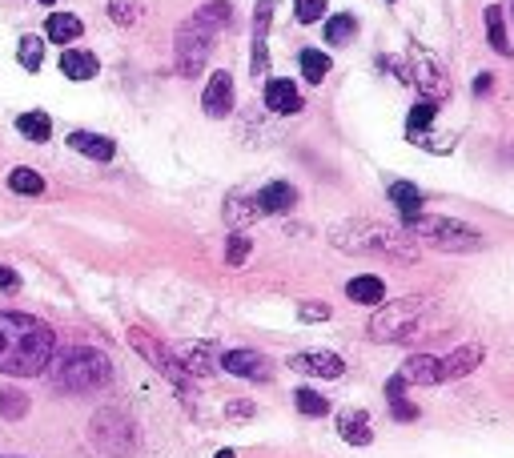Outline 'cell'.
Returning <instances> with one entry per match:
<instances>
[{"label": "cell", "instance_id": "cell-1", "mask_svg": "<svg viewBox=\"0 0 514 458\" xmlns=\"http://www.w3.org/2000/svg\"><path fill=\"white\" fill-rule=\"evenodd\" d=\"M57 354V338L49 322L33 314L0 310V374L9 378H37L49 370Z\"/></svg>", "mask_w": 514, "mask_h": 458}, {"label": "cell", "instance_id": "cell-2", "mask_svg": "<svg viewBox=\"0 0 514 458\" xmlns=\"http://www.w3.org/2000/svg\"><path fill=\"white\" fill-rule=\"evenodd\" d=\"M49 378L61 394H97L113 382V362L93 346H69L53 354Z\"/></svg>", "mask_w": 514, "mask_h": 458}, {"label": "cell", "instance_id": "cell-3", "mask_svg": "<svg viewBox=\"0 0 514 458\" xmlns=\"http://www.w3.org/2000/svg\"><path fill=\"white\" fill-rule=\"evenodd\" d=\"M330 242L350 254H382V258H410L414 238L402 225H382V221H346L330 229Z\"/></svg>", "mask_w": 514, "mask_h": 458}, {"label": "cell", "instance_id": "cell-4", "mask_svg": "<svg viewBox=\"0 0 514 458\" xmlns=\"http://www.w3.org/2000/svg\"><path fill=\"white\" fill-rule=\"evenodd\" d=\"M398 225L410 229L414 242H426V246H434L442 254H466V250L482 246V238L474 234V229L466 221H454V217H422V213H414V217H402Z\"/></svg>", "mask_w": 514, "mask_h": 458}, {"label": "cell", "instance_id": "cell-5", "mask_svg": "<svg viewBox=\"0 0 514 458\" xmlns=\"http://www.w3.org/2000/svg\"><path fill=\"white\" fill-rule=\"evenodd\" d=\"M430 314L426 298H398L386 302L374 318H370V338L374 342H414L422 334V322Z\"/></svg>", "mask_w": 514, "mask_h": 458}, {"label": "cell", "instance_id": "cell-6", "mask_svg": "<svg viewBox=\"0 0 514 458\" xmlns=\"http://www.w3.org/2000/svg\"><path fill=\"white\" fill-rule=\"evenodd\" d=\"M89 434H93V446L101 454H133V446H137V422L121 406L97 410Z\"/></svg>", "mask_w": 514, "mask_h": 458}, {"label": "cell", "instance_id": "cell-7", "mask_svg": "<svg viewBox=\"0 0 514 458\" xmlns=\"http://www.w3.org/2000/svg\"><path fill=\"white\" fill-rule=\"evenodd\" d=\"M209 45H213V37L189 17L177 29V73L181 77H201L205 73V61H209Z\"/></svg>", "mask_w": 514, "mask_h": 458}, {"label": "cell", "instance_id": "cell-8", "mask_svg": "<svg viewBox=\"0 0 514 458\" xmlns=\"http://www.w3.org/2000/svg\"><path fill=\"white\" fill-rule=\"evenodd\" d=\"M129 346H133L145 362H153V366H157V370H161L177 390H185V386H189V374H185V366L177 362V350L161 346V342H157L153 334H145L141 326H133V330H129Z\"/></svg>", "mask_w": 514, "mask_h": 458}, {"label": "cell", "instance_id": "cell-9", "mask_svg": "<svg viewBox=\"0 0 514 458\" xmlns=\"http://www.w3.org/2000/svg\"><path fill=\"white\" fill-rule=\"evenodd\" d=\"M221 370H229L233 378H245V382H270L274 362L262 350H225L221 354Z\"/></svg>", "mask_w": 514, "mask_h": 458}, {"label": "cell", "instance_id": "cell-10", "mask_svg": "<svg viewBox=\"0 0 514 458\" xmlns=\"http://www.w3.org/2000/svg\"><path fill=\"white\" fill-rule=\"evenodd\" d=\"M410 81H414V85H418V93H426V101H434V105H442V101H446V93H450V77H446V69L438 65V57H426V53H418Z\"/></svg>", "mask_w": 514, "mask_h": 458}, {"label": "cell", "instance_id": "cell-11", "mask_svg": "<svg viewBox=\"0 0 514 458\" xmlns=\"http://www.w3.org/2000/svg\"><path fill=\"white\" fill-rule=\"evenodd\" d=\"M290 370L298 374H310V378H342L346 374V362L330 350H306V354H294L290 358Z\"/></svg>", "mask_w": 514, "mask_h": 458}, {"label": "cell", "instance_id": "cell-12", "mask_svg": "<svg viewBox=\"0 0 514 458\" xmlns=\"http://www.w3.org/2000/svg\"><path fill=\"white\" fill-rule=\"evenodd\" d=\"M201 109L209 113V117H229L233 113V77L229 73H213L209 77V85H205V93H201Z\"/></svg>", "mask_w": 514, "mask_h": 458}, {"label": "cell", "instance_id": "cell-13", "mask_svg": "<svg viewBox=\"0 0 514 458\" xmlns=\"http://www.w3.org/2000/svg\"><path fill=\"white\" fill-rule=\"evenodd\" d=\"M302 105H306V97L298 93V85H294L290 77H274V81L266 85V109H270V113L294 117V113H302Z\"/></svg>", "mask_w": 514, "mask_h": 458}, {"label": "cell", "instance_id": "cell-14", "mask_svg": "<svg viewBox=\"0 0 514 458\" xmlns=\"http://www.w3.org/2000/svg\"><path fill=\"white\" fill-rule=\"evenodd\" d=\"M398 378H402L406 386H434V382H446V378H442V358H434V354H410V358L402 362Z\"/></svg>", "mask_w": 514, "mask_h": 458}, {"label": "cell", "instance_id": "cell-15", "mask_svg": "<svg viewBox=\"0 0 514 458\" xmlns=\"http://www.w3.org/2000/svg\"><path fill=\"white\" fill-rule=\"evenodd\" d=\"M177 362L185 366V374H189V378H209V374L217 370L213 346H205V342H189V346H181V350H177Z\"/></svg>", "mask_w": 514, "mask_h": 458}, {"label": "cell", "instance_id": "cell-16", "mask_svg": "<svg viewBox=\"0 0 514 458\" xmlns=\"http://www.w3.org/2000/svg\"><path fill=\"white\" fill-rule=\"evenodd\" d=\"M298 205V189L290 181H270L262 193H257V209L262 213H290Z\"/></svg>", "mask_w": 514, "mask_h": 458}, {"label": "cell", "instance_id": "cell-17", "mask_svg": "<svg viewBox=\"0 0 514 458\" xmlns=\"http://www.w3.org/2000/svg\"><path fill=\"white\" fill-rule=\"evenodd\" d=\"M69 149H77V153H81V157H89V161H113V157H117V145H113L109 137H101V133H85V129L69 133Z\"/></svg>", "mask_w": 514, "mask_h": 458}, {"label": "cell", "instance_id": "cell-18", "mask_svg": "<svg viewBox=\"0 0 514 458\" xmlns=\"http://www.w3.org/2000/svg\"><path fill=\"white\" fill-rule=\"evenodd\" d=\"M338 434H342L350 446H370V442H374L370 414H366V410H342V414H338Z\"/></svg>", "mask_w": 514, "mask_h": 458}, {"label": "cell", "instance_id": "cell-19", "mask_svg": "<svg viewBox=\"0 0 514 458\" xmlns=\"http://www.w3.org/2000/svg\"><path fill=\"white\" fill-rule=\"evenodd\" d=\"M61 73H65L69 81H93V77L101 73V61H97V53H89V49H65Z\"/></svg>", "mask_w": 514, "mask_h": 458}, {"label": "cell", "instance_id": "cell-20", "mask_svg": "<svg viewBox=\"0 0 514 458\" xmlns=\"http://www.w3.org/2000/svg\"><path fill=\"white\" fill-rule=\"evenodd\" d=\"M257 213H262V209H257V197H245V193H229V197H225V209H221V217H225L229 229L253 225Z\"/></svg>", "mask_w": 514, "mask_h": 458}, {"label": "cell", "instance_id": "cell-21", "mask_svg": "<svg viewBox=\"0 0 514 458\" xmlns=\"http://www.w3.org/2000/svg\"><path fill=\"white\" fill-rule=\"evenodd\" d=\"M478 362H482V346H478V342L458 346L454 354L442 358V378H446V382H450V378H466L470 370H478Z\"/></svg>", "mask_w": 514, "mask_h": 458}, {"label": "cell", "instance_id": "cell-22", "mask_svg": "<svg viewBox=\"0 0 514 458\" xmlns=\"http://www.w3.org/2000/svg\"><path fill=\"white\" fill-rule=\"evenodd\" d=\"M346 298H350V302H358V306H382V298H386V282H382V278H374V274L350 278Z\"/></svg>", "mask_w": 514, "mask_h": 458}, {"label": "cell", "instance_id": "cell-23", "mask_svg": "<svg viewBox=\"0 0 514 458\" xmlns=\"http://www.w3.org/2000/svg\"><path fill=\"white\" fill-rule=\"evenodd\" d=\"M193 21L209 33V37H217L221 29H229V21H233V9H229V0H209V5H201L197 13H193Z\"/></svg>", "mask_w": 514, "mask_h": 458}, {"label": "cell", "instance_id": "cell-24", "mask_svg": "<svg viewBox=\"0 0 514 458\" xmlns=\"http://www.w3.org/2000/svg\"><path fill=\"white\" fill-rule=\"evenodd\" d=\"M81 33H85V25H81V17H73V13H53V17L45 21V37H49L53 45H73Z\"/></svg>", "mask_w": 514, "mask_h": 458}, {"label": "cell", "instance_id": "cell-25", "mask_svg": "<svg viewBox=\"0 0 514 458\" xmlns=\"http://www.w3.org/2000/svg\"><path fill=\"white\" fill-rule=\"evenodd\" d=\"M482 21H486V41H490V49L502 53V57H510V37H506V17H502V9H498V5H486Z\"/></svg>", "mask_w": 514, "mask_h": 458}, {"label": "cell", "instance_id": "cell-26", "mask_svg": "<svg viewBox=\"0 0 514 458\" xmlns=\"http://www.w3.org/2000/svg\"><path fill=\"white\" fill-rule=\"evenodd\" d=\"M17 133L41 145V141H49V137H53V121H49V113L29 109V113H21V117H17Z\"/></svg>", "mask_w": 514, "mask_h": 458}, {"label": "cell", "instance_id": "cell-27", "mask_svg": "<svg viewBox=\"0 0 514 458\" xmlns=\"http://www.w3.org/2000/svg\"><path fill=\"white\" fill-rule=\"evenodd\" d=\"M354 37H358V21H354V13H338V17H330V21H326V45L342 49V45H350Z\"/></svg>", "mask_w": 514, "mask_h": 458}, {"label": "cell", "instance_id": "cell-28", "mask_svg": "<svg viewBox=\"0 0 514 458\" xmlns=\"http://www.w3.org/2000/svg\"><path fill=\"white\" fill-rule=\"evenodd\" d=\"M390 201L402 209V217H414L422 209V189L414 181H390Z\"/></svg>", "mask_w": 514, "mask_h": 458}, {"label": "cell", "instance_id": "cell-29", "mask_svg": "<svg viewBox=\"0 0 514 458\" xmlns=\"http://www.w3.org/2000/svg\"><path fill=\"white\" fill-rule=\"evenodd\" d=\"M9 189H13V193H21V197H41V193H45V177H41L37 169L17 165V169L9 173Z\"/></svg>", "mask_w": 514, "mask_h": 458}, {"label": "cell", "instance_id": "cell-30", "mask_svg": "<svg viewBox=\"0 0 514 458\" xmlns=\"http://www.w3.org/2000/svg\"><path fill=\"white\" fill-rule=\"evenodd\" d=\"M298 69H302V77H306L310 85H318V81H326V73H330V57H326L322 49H302Z\"/></svg>", "mask_w": 514, "mask_h": 458}, {"label": "cell", "instance_id": "cell-31", "mask_svg": "<svg viewBox=\"0 0 514 458\" xmlns=\"http://www.w3.org/2000/svg\"><path fill=\"white\" fill-rule=\"evenodd\" d=\"M29 414V394L17 386H0V418H25Z\"/></svg>", "mask_w": 514, "mask_h": 458}, {"label": "cell", "instance_id": "cell-32", "mask_svg": "<svg viewBox=\"0 0 514 458\" xmlns=\"http://www.w3.org/2000/svg\"><path fill=\"white\" fill-rule=\"evenodd\" d=\"M109 21L113 25H121V29H137V21H141V5H133V0H109Z\"/></svg>", "mask_w": 514, "mask_h": 458}, {"label": "cell", "instance_id": "cell-33", "mask_svg": "<svg viewBox=\"0 0 514 458\" xmlns=\"http://www.w3.org/2000/svg\"><path fill=\"white\" fill-rule=\"evenodd\" d=\"M17 61H21L29 73H37V69H41V61H45V41H41V37H21V45H17Z\"/></svg>", "mask_w": 514, "mask_h": 458}, {"label": "cell", "instance_id": "cell-34", "mask_svg": "<svg viewBox=\"0 0 514 458\" xmlns=\"http://www.w3.org/2000/svg\"><path fill=\"white\" fill-rule=\"evenodd\" d=\"M249 69L262 77L266 69H270V49H266V25H253V61H249Z\"/></svg>", "mask_w": 514, "mask_h": 458}, {"label": "cell", "instance_id": "cell-35", "mask_svg": "<svg viewBox=\"0 0 514 458\" xmlns=\"http://www.w3.org/2000/svg\"><path fill=\"white\" fill-rule=\"evenodd\" d=\"M434 117H438V105H434V101H418V105L410 109L406 125H410V133H426V129L434 125Z\"/></svg>", "mask_w": 514, "mask_h": 458}, {"label": "cell", "instance_id": "cell-36", "mask_svg": "<svg viewBox=\"0 0 514 458\" xmlns=\"http://www.w3.org/2000/svg\"><path fill=\"white\" fill-rule=\"evenodd\" d=\"M294 402H298V410H302V414H310V418H322V414H330V402H326L318 390H306V386H302V390L294 394Z\"/></svg>", "mask_w": 514, "mask_h": 458}, {"label": "cell", "instance_id": "cell-37", "mask_svg": "<svg viewBox=\"0 0 514 458\" xmlns=\"http://www.w3.org/2000/svg\"><path fill=\"white\" fill-rule=\"evenodd\" d=\"M294 13H298L302 25H314V21L326 17V0H294Z\"/></svg>", "mask_w": 514, "mask_h": 458}, {"label": "cell", "instance_id": "cell-38", "mask_svg": "<svg viewBox=\"0 0 514 458\" xmlns=\"http://www.w3.org/2000/svg\"><path fill=\"white\" fill-rule=\"evenodd\" d=\"M249 254H253V246H249V238H229V246H225V262L229 266H245L249 262Z\"/></svg>", "mask_w": 514, "mask_h": 458}, {"label": "cell", "instance_id": "cell-39", "mask_svg": "<svg viewBox=\"0 0 514 458\" xmlns=\"http://www.w3.org/2000/svg\"><path fill=\"white\" fill-rule=\"evenodd\" d=\"M298 318H302V322H326V318H330V306H326V302H302V306H298Z\"/></svg>", "mask_w": 514, "mask_h": 458}, {"label": "cell", "instance_id": "cell-40", "mask_svg": "<svg viewBox=\"0 0 514 458\" xmlns=\"http://www.w3.org/2000/svg\"><path fill=\"white\" fill-rule=\"evenodd\" d=\"M390 414H394L398 422H414V418H418V406L406 402V398H398V402H390Z\"/></svg>", "mask_w": 514, "mask_h": 458}, {"label": "cell", "instance_id": "cell-41", "mask_svg": "<svg viewBox=\"0 0 514 458\" xmlns=\"http://www.w3.org/2000/svg\"><path fill=\"white\" fill-rule=\"evenodd\" d=\"M0 290H5V294L21 290V278H17V270H9V266H0Z\"/></svg>", "mask_w": 514, "mask_h": 458}, {"label": "cell", "instance_id": "cell-42", "mask_svg": "<svg viewBox=\"0 0 514 458\" xmlns=\"http://www.w3.org/2000/svg\"><path fill=\"white\" fill-rule=\"evenodd\" d=\"M386 398H390V402H398V398H406V382H402L398 374H394V378L386 382Z\"/></svg>", "mask_w": 514, "mask_h": 458}, {"label": "cell", "instance_id": "cell-43", "mask_svg": "<svg viewBox=\"0 0 514 458\" xmlns=\"http://www.w3.org/2000/svg\"><path fill=\"white\" fill-rule=\"evenodd\" d=\"M229 418H253V402H229Z\"/></svg>", "mask_w": 514, "mask_h": 458}, {"label": "cell", "instance_id": "cell-44", "mask_svg": "<svg viewBox=\"0 0 514 458\" xmlns=\"http://www.w3.org/2000/svg\"><path fill=\"white\" fill-rule=\"evenodd\" d=\"M490 85H494V77H490V73H478V77H474V93H478V97H486V93H490Z\"/></svg>", "mask_w": 514, "mask_h": 458}, {"label": "cell", "instance_id": "cell-45", "mask_svg": "<svg viewBox=\"0 0 514 458\" xmlns=\"http://www.w3.org/2000/svg\"><path fill=\"white\" fill-rule=\"evenodd\" d=\"M213 458H237V454H233V450H217Z\"/></svg>", "mask_w": 514, "mask_h": 458}, {"label": "cell", "instance_id": "cell-46", "mask_svg": "<svg viewBox=\"0 0 514 458\" xmlns=\"http://www.w3.org/2000/svg\"><path fill=\"white\" fill-rule=\"evenodd\" d=\"M41 5H57V0H41Z\"/></svg>", "mask_w": 514, "mask_h": 458}]
</instances>
